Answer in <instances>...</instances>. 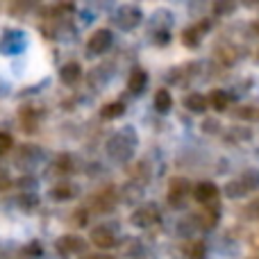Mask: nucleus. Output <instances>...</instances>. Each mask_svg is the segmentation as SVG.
Here are the masks:
<instances>
[{
  "mask_svg": "<svg viewBox=\"0 0 259 259\" xmlns=\"http://www.w3.org/2000/svg\"><path fill=\"white\" fill-rule=\"evenodd\" d=\"M257 189H259V170L246 168L241 175H237L234 180H230V182L225 184L223 193L228 198H232V200H239V198L248 196V193L257 191Z\"/></svg>",
  "mask_w": 259,
  "mask_h": 259,
  "instance_id": "nucleus-1",
  "label": "nucleus"
},
{
  "mask_svg": "<svg viewBox=\"0 0 259 259\" xmlns=\"http://www.w3.org/2000/svg\"><path fill=\"white\" fill-rule=\"evenodd\" d=\"M134 146H137V134H134L132 130H123V132H118L116 137H112V141L107 143V150L112 157L125 161L134 152Z\"/></svg>",
  "mask_w": 259,
  "mask_h": 259,
  "instance_id": "nucleus-2",
  "label": "nucleus"
},
{
  "mask_svg": "<svg viewBox=\"0 0 259 259\" xmlns=\"http://www.w3.org/2000/svg\"><path fill=\"white\" fill-rule=\"evenodd\" d=\"M219 196H221V191L211 180H202V182H198L196 187H193V198L205 207L216 205V202H219Z\"/></svg>",
  "mask_w": 259,
  "mask_h": 259,
  "instance_id": "nucleus-3",
  "label": "nucleus"
},
{
  "mask_svg": "<svg viewBox=\"0 0 259 259\" xmlns=\"http://www.w3.org/2000/svg\"><path fill=\"white\" fill-rule=\"evenodd\" d=\"M191 193V184H189L187 178H173L168 184V205L173 207H182L184 200Z\"/></svg>",
  "mask_w": 259,
  "mask_h": 259,
  "instance_id": "nucleus-4",
  "label": "nucleus"
},
{
  "mask_svg": "<svg viewBox=\"0 0 259 259\" xmlns=\"http://www.w3.org/2000/svg\"><path fill=\"white\" fill-rule=\"evenodd\" d=\"M132 225H137V228H152V225L159 221V209H157L155 205H143V207H139L137 211L132 214Z\"/></svg>",
  "mask_w": 259,
  "mask_h": 259,
  "instance_id": "nucleus-5",
  "label": "nucleus"
},
{
  "mask_svg": "<svg viewBox=\"0 0 259 259\" xmlns=\"http://www.w3.org/2000/svg\"><path fill=\"white\" fill-rule=\"evenodd\" d=\"M141 9L134 7V5H123L121 9L116 12V23L118 27H123V30H134V27L141 23Z\"/></svg>",
  "mask_w": 259,
  "mask_h": 259,
  "instance_id": "nucleus-6",
  "label": "nucleus"
},
{
  "mask_svg": "<svg viewBox=\"0 0 259 259\" xmlns=\"http://www.w3.org/2000/svg\"><path fill=\"white\" fill-rule=\"evenodd\" d=\"M89 239L96 248H100V250H109V248L116 246V234H114V230H109L107 225H98V228H94L91 234H89Z\"/></svg>",
  "mask_w": 259,
  "mask_h": 259,
  "instance_id": "nucleus-7",
  "label": "nucleus"
},
{
  "mask_svg": "<svg viewBox=\"0 0 259 259\" xmlns=\"http://www.w3.org/2000/svg\"><path fill=\"white\" fill-rule=\"evenodd\" d=\"M112 46V32L109 30H96L94 34L89 36V41H87V50H89L91 55H103L105 50Z\"/></svg>",
  "mask_w": 259,
  "mask_h": 259,
  "instance_id": "nucleus-8",
  "label": "nucleus"
},
{
  "mask_svg": "<svg viewBox=\"0 0 259 259\" xmlns=\"http://www.w3.org/2000/svg\"><path fill=\"white\" fill-rule=\"evenodd\" d=\"M209 27H211V21H202L200 25L187 27V30L182 32V44L187 46V48H198V46H200V41H202V34H205Z\"/></svg>",
  "mask_w": 259,
  "mask_h": 259,
  "instance_id": "nucleus-9",
  "label": "nucleus"
},
{
  "mask_svg": "<svg viewBox=\"0 0 259 259\" xmlns=\"http://www.w3.org/2000/svg\"><path fill=\"white\" fill-rule=\"evenodd\" d=\"M57 250L62 252L64 257H66V255H75V252L84 250V241H82L80 237H75V234H66V237H62L57 241Z\"/></svg>",
  "mask_w": 259,
  "mask_h": 259,
  "instance_id": "nucleus-10",
  "label": "nucleus"
},
{
  "mask_svg": "<svg viewBox=\"0 0 259 259\" xmlns=\"http://www.w3.org/2000/svg\"><path fill=\"white\" fill-rule=\"evenodd\" d=\"M207 103H209V107L216 109V112H225V109H230L232 94H228L225 89H214L209 96H207Z\"/></svg>",
  "mask_w": 259,
  "mask_h": 259,
  "instance_id": "nucleus-11",
  "label": "nucleus"
},
{
  "mask_svg": "<svg viewBox=\"0 0 259 259\" xmlns=\"http://www.w3.org/2000/svg\"><path fill=\"white\" fill-rule=\"evenodd\" d=\"M146 84H148L146 71H143V68H132V73H130V77H127V91L130 94L139 96L143 89H146Z\"/></svg>",
  "mask_w": 259,
  "mask_h": 259,
  "instance_id": "nucleus-12",
  "label": "nucleus"
},
{
  "mask_svg": "<svg viewBox=\"0 0 259 259\" xmlns=\"http://www.w3.org/2000/svg\"><path fill=\"white\" fill-rule=\"evenodd\" d=\"M184 107H187L189 112H193V114H205L207 107H209V103H207V96L193 91V94L184 96Z\"/></svg>",
  "mask_w": 259,
  "mask_h": 259,
  "instance_id": "nucleus-13",
  "label": "nucleus"
},
{
  "mask_svg": "<svg viewBox=\"0 0 259 259\" xmlns=\"http://www.w3.org/2000/svg\"><path fill=\"white\" fill-rule=\"evenodd\" d=\"M234 121H257L259 123V107L257 105H239L230 112Z\"/></svg>",
  "mask_w": 259,
  "mask_h": 259,
  "instance_id": "nucleus-14",
  "label": "nucleus"
},
{
  "mask_svg": "<svg viewBox=\"0 0 259 259\" xmlns=\"http://www.w3.org/2000/svg\"><path fill=\"white\" fill-rule=\"evenodd\" d=\"M80 77H82V68H80V64H77V62L64 64V66H62V71H59V80H62L66 87L75 84V82L80 80Z\"/></svg>",
  "mask_w": 259,
  "mask_h": 259,
  "instance_id": "nucleus-15",
  "label": "nucleus"
},
{
  "mask_svg": "<svg viewBox=\"0 0 259 259\" xmlns=\"http://www.w3.org/2000/svg\"><path fill=\"white\" fill-rule=\"evenodd\" d=\"M225 139L230 143H243V141H250L252 139V130L250 127H243V125H237V127H230L225 132Z\"/></svg>",
  "mask_w": 259,
  "mask_h": 259,
  "instance_id": "nucleus-16",
  "label": "nucleus"
},
{
  "mask_svg": "<svg viewBox=\"0 0 259 259\" xmlns=\"http://www.w3.org/2000/svg\"><path fill=\"white\" fill-rule=\"evenodd\" d=\"M170 107H173V96H170L168 89H159L155 94V109L159 114H168Z\"/></svg>",
  "mask_w": 259,
  "mask_h": 259,
  "instance_id": "nucleus-17",
  "label": "nucleus"
},
{
  "mask_svg": "<svg viewBox=\"0 0 259 259\" xmlns=\"http://www.w3.org/2000/svg\"><path fill=\"white\" fill-rule=\"evenodd\" d=\"M125 114V105L123 103H109L103 107V112H100V116L105 118V121H114V118L123 116Z\"/></svg>",
  "mask_w": 259,
  "mask_h": 259,
  "instance_id": "nucleus-18",
  "label": "nucleus"
},
{
  "mask_svg": "<svg viewBox=\"0 0 259 259\" xmlns=\"http://www.w3.org/2000/svg\"><path fill=\"white\" fill-rule=\"evenodd\" d=\"M237 12V3H223V0H219V3H214V14L216 16H230V14Z\"/></svg>",
  "mask_w": 259,
  "mask_h": 259,
  "instance_id": "nucleus-19",
  "label": "nucleus"
},
{
  "mask_svg": "<svg viewBox=\"0 0 259 259\" xmlns=\"http://www.w3.org/2000/svg\"><path fill=\"white\" fill-rule=\"evenodd\" d=\"M243 214H246L248 221H259V198H255L252 202H248L246 209H243Z\"/></svg>",
  "mask_w": 259,
  "mask_h": 259,
  "instance_id": "nucleus-20",
  "label": "nucleus"
},
{
  "mask_svg": "<svg viewBox=\"0 0 259 259\" xmlns=\"http://www.w3.org/2000/svg\"><path fill=\"white\" fill-rule=\"evenodd\" d=\"M205 252H207V248H205V243L202 241H198V243H193V248H191V259H205Z\"/></svg>",
  "mask_w": 259,
  "mask_h": 259,
  "instance_id": "nucleus-21",
  "label": "nucleus"
},
{
  "mask_svg": "<svg viewBox=\"0 0 259 259\" xmlns=\"http://www.w3.org/2000/svg\"><path fill=\"white\" fill-rule=\"evenodd\" d=\"M9 148H12V137L7 132H0V155H5Z\"/></svg>",
  "mask_w": 259,
  "mask_h": 259,
  "instance_id": "nucleus-22",
  "label": "nucleus"
},
{
  "mask_svg": "<svg viewBox=\"0 0 259 259\" xmlns=\"http://www.w3.org/2000/svg\"><path fill=\"white\" fill-rule=\"evenodd\" d=\"M202 130H205V132H209V134H216L221 130V123L214 121V118H207V121L202 123Z\"/></svg>",
  "mask_w": 259,
  "mask_h": 259,
  "instance_id": "nucleus-23",
  "label": "nucleus"
},
{
  "mask_svg": "<svg viewBox=\"0 0 259 259\" xmlns=\"http://www.w3.org/2000/svg\"><path fill=\"white\" fill-rule=\"evenodd\" d=\"M71 193H75V191H73V189H55L53 196H57V198H62V200H64V198H68Z\"/></svg>",
  "mask_w": 259,
  "mask_h": 259,
  "instance_id": "nucleus-24",
  "label": "nucleus"
},
{
  "mask_svg": "<svg viewBox=\"0 0 259 259\" xmlns=\"http://www.w3.org/2000/svg\"><path fill=\"white\" fill-rule=\"evenodd\" d=\"M82 259H116L114 255H89V257H82Z\"/></svg>",
  "mask_w": 259,
  "mask_h": 259,
  "instance_id": "nucleus-25",
  "label": "nucleus"
},
{
  "mask_svg": "<svg viewBox=\"0 0 259 259\" xmlns=\"http://www.w3.org/2000/svg\"><path fill=\"white\" fill-rule=\"evenodd\" d=\"M252 30H255V34L259 36V18H257V21H255V23H252Z\"/></svg>",
  "mask_w": 259,
  "mask_h": 259,
  "instance_id": "nucleus-26",
  "label": "nucleus"
},
{
  "mask_svg": "<svg viewBox=\"0 0 259 259\" xmlns=\"http://www.w3.org/2000/svg\"><path fill=\"white\" fill-rule=\"evenodd\" d=\"M257 64H259V53H257Z\"/></svg>",
  "mask_w": 259,
  "mask_h": 259,
  "instance_id": "nucleus-27",
  "label": "nucleus"
},
{
  "mask_svg": "<svg viewBox=\"0 0 259 259\" xmlns=\"http://www.w3.org/2000/svg\"><path fill=\"white\" fill-rule=\"evenodd\" d=\"M255 259H259V257H255Z\"/></svg>",
  "mask_w": 259,
  "mask_h": 259,
  "instance_id": "nucleus-28",
  "label": "nucleus"
},
{
  "mask_svg": "<svg viewBox=\"0 0 259 259\" xmlns=\"http://www.w3.org/2000/svg\"><path fill=\"white\" fill-rule=\"evenodd\" d=\"M257 155H259V152H257Z\"/></svg>",
  "mask_w": 259,
  "mask_h": 259,
  "instance_id": "nucleus-29",
  "label": "nucleus"
}]
</instances>
